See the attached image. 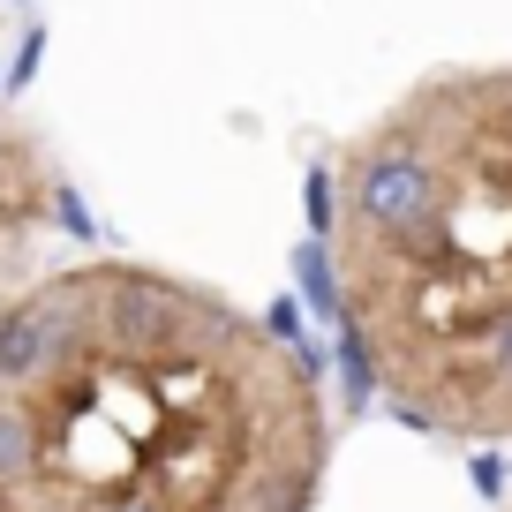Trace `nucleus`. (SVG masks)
I'll use <instances>...</instances> for the list:
<instances>
[{
	"label": "nucleus",
	"instance_id": "nucleus-2",
	"mask_svg": "<svg viewBox=\"0 0 512 512\" xmlns=\"http://www.w3.org/2000/svg\"><path fill=\"white\" fill-rule=\"evenodd\" d=\"M61 219H76V204H68L46 136L16 113H0V309L38 279V249Z\"/></svg>",
	"mask_w": 512,
	"mask_h": 512
},
{
	"label": "nucleus",
	"instance_id": "nucleus-1",
	"mask_svg": "<svg viewBox=\"0 0 512 512\" xmlns=\"http://www.w3.org/2000/svg\"><path fill=\"white\" fill-rule=\"evenodd\" d=\"M332 415L279 324L91 256L0 309V497L23 512H317Z\"/></svg>",
	"mask_w": 512,
	"mask_h": 512
},
{
	"label": "nucleus",
	"instance_id": "nucleus-3",
	"mask_svg": "<svg viewBox=\"0 0 512 512\" xmlns=\"http://www.w3.org/2000/svg\"><path fill=\"white\" fill-rule=\"evenodd\" d=\"M0 512H23V505H8V497H0Z\"/></svg>",
	"mask_w": 512,
	"mask_h": 512
}]
</instances>
